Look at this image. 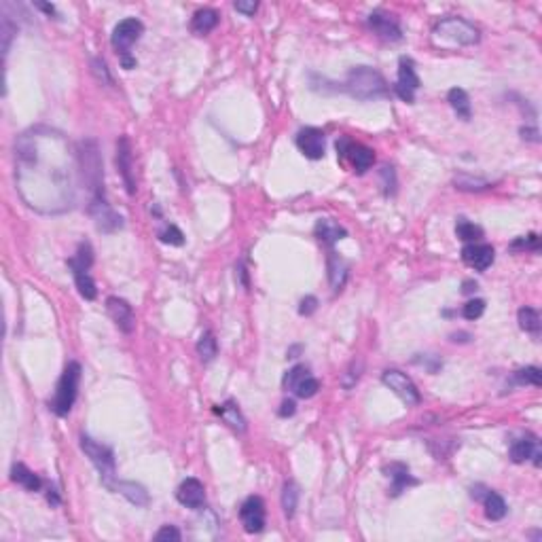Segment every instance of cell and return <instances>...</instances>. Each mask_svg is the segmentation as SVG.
Wrapping results in <instances>:
<instances>
[{
	"instance_id": "obj_1",
	"label": "cell",
	"mask_w": 542,
	"mask_h": 542,
	"mask_svg": "<svg viewBox=\"0 0 542 542\" xmlns=\"http://www.w3.org/2000/svg\"><path fill=\"white\" fill-rule=\"evenodd\" d=\"M79 157L68 140L49 127H32L15 140V185L40 214H60L75 203Z\"/></svg>"
},
{
	"instance_id": "obj_2",
	"label": "cell",
	"mask_w": 542,
	"mask_h": 542,
	"mask_svg": "<svg viewBox=\"0 0 542 542\" xmlns=\"http://www.w3.org/2000/svg\"><path fill=\"white\" fill-rule=\"evenodd\" d=\"M430 38L437 49L454 51V49L477 45L481 40V34L470 22H466L462 17H445L435 24V28L430 32Z\"/></svg>"
},
{
	"instance_id": "obj_3",
	"label": "cell",
	"mask_w": 542,
	"mask_h": 542,
	"mask_svg": "<svg viewBox=\"0 0 542 542\" xmlns=\"http://www.w3.org/2000/svg\"><path fill=\"white\" fill-rule=\"evenodd\" d=\"M343 89L356 98V100H362V102H369V100H377V98H384L388 95V83L386 79L382 77V72H377L375 68H369V66H356L348 72V79H346V85Z\"/></svg>"
},
{
	"instance_id": "obj_4",
	"label": "cell",
	"mask_w": 542,
	"mask_h": 542,
	"mask_svg": "<svg viewBox=\"0 0 542 542\" xmlns=\"http://www.w3.org/2000/svg\"><path fill=\"white\" fill-rule=\"evenodd\" d=\"M77 157H79L81 178L87 185L91 199L104 197V172H102V159L95 140H83L77 148Z\"/></svg>"
},
{
	"instance_id": "obj_5",
	"label": "cell",
	"mask_w": 542,
	"mask_h": 542,
	"mask_svg": "<svg viewBox=\"0 0 542 542\" xmlns=\"http://www.w3.org/2000/svg\"><path fill=\"white\" fill-rule=\"evenodd\" d=\"M79 384H81V364L68 362L62 377H60V382H58L56 396H53V401H51L53 413L60 415V417H66L72 411V405H75L77 394H79Z\"/></svg>"
},
{
	"instance_id": "obj_6",
	"label": "cell",
	"mask_w": 542,
	"mask_h": 542,
	"mask_svg": "<svg viewBox=\"0 0 542 542\" xmlns=\"http://www.w3.org/2000/svg\"><path fill=\"white\" fill-rule=\"evenodd\" d=\"M81 449L83 454L91 460V464L98 468L100 472V479L102 483L111 490L113 483H115V472H117V462H115V451L108 447V445H102L98 441H93L91 437L83 435L81 437Z\"/></svg>"
},
{
	"instance_id": "obj_7",
	"label": "cell",
	"mask_w": 542,
	"mask_h": 542,
	"mask_svg": "<svg viewBox=\"0 0 542 542\" xmlns=\"http://www.w3.org/2000/svg\"><path fill=\"white\" fill-rule=\"evenodd\" d=\"M337 155H339L341 159H348L350 164H352V168H354V172H358V174H364V172L371 170V166L375 164V153H373V148L354 142V140L348 138V136H341V138L337 140Z\"/></svg>"
},
{
	"instance_id": "obj_8",
	"label": "cell",
	"mask_w": 542,
	"mask_h": 542,
	"mask_svg": "<svg viewBox=\"0 0 542 542\" xmlns=\"http://www.w3.org/2000/svg\"><path fill=\"white\" fill-rule=\"evenodd\" d=\"M382 382H384L403 403H407V405H411V407H415V405L421 403V396H419L417 386L411 382V377H407L403 371H398V369H388V371H384V373H382Z\"/></svg>"
},
{
	"instance_id": "obj_9",
	"label": "cell",
	"mask_w": 542,
	"mask_h": 542,
	"mask_svg": "<svg viewBox=\"0 0 542 542\" xmlns=\"http://www.w3.org/2000/svg\"><path fill=\"white\" fill-rule=\"evenodd\" d=\"M284 388L295 392L299 398H311L318 394L320 382L309 373V369L305 364H297L284 375Z\"/></svg>"
},
{
	"instance_id": "obj_10",
	"label": "cell",
	"mask_w": 542,
	"mask_h": 542,
	"mask_svg": "<svg viewBox=\"0 0 542 542\" xmlns=\"http://www.w3.org/2000/svg\"><path fill=\"white\" fill-rule=\"evenodd\" d=\"M89 214L102 233H115L123 227V219L113 210V206L106 201V197H93L89 201Z\"/></svg>"
},
{
	"instance_id": "obj_11",
	"label": "cell",
	"mask_w": 542,
	"mask_h": 542,
	"mask_svg": "<svg viewBox=\"0 0 542 542\" xmlns=\"http://www.w3.org/2000/svg\"><path fill=\"white\" fill-rule=\"evenodd\" d=\"M142 32H144V26H142V22L136 20V17L121 20V22L115 26L113 36H111V42H113V47L117 49L119 58L130 56V47L142 36Z\"/></svg>"
},
{
	"instance_id": "obj_12",
	"label": "cell",
	"mask_w": 542,
	"mask_h": 542,
	"mask_svg": "<svg viewBox=\"0 0 542 542\" xmlns=\"http://www.w3.org/2000/svg\"><path fill=\"white\" fill-rule=\"evenodd\" d=\"M421 87V81L415 72V64L411 58H401L398 62V81L394 85V91L396 95L407 102V104H413L415 102V91Z\"/></svg>"
},
{
	"instance_id": "obj_13",
	"label": "cell",
	"mask_w": 542,
	"mask_h": 542,
	"mask_svg": "<svg viewBox=\"0 0 542 542\" xmlns=\"http://www.w3.org/2000/svg\"><path fill=\"white\" fill-rule=\"evenodd\" d=\"M117 170L123 178L127 195H136V178H134V155H132V144L127 136H121L117 140Z\"/></svg>"
},
{
	"instance_id": "obj_14",
	"label": "cell",
	"mask_w": 542,
	"mask_h": 542,
	"mask_svg": "<svg viewBox=\"0 0 542 542\" xmlns=\"http://www.w3.org/2000/svg\"><path fill=\"white\" fill-rule=\"evenodd\" d=\"M240 521L248 534H258L265 527V502L258 496H250L240 506Z\"/></svg>"
},
{
	"instance_id": "obj_15",
	"label": "cell",
	"mask_w": 542,
	"mask_h": 542,
	"mask_svg": "<svg viewBox=\"0 0 542 542\" xmlns=\"http://www.w3.org/2000/svg\"><path fill=\"white\" fill-rule=\"evenodd\" d=\"M297 146L307 159L318 161L324 157V150H327V138H324V132L318 127H303L297 134Z\"/></svg>"
},
{
	"instance_id": "obj_16",
	"label": "cell",
	"mask_w": 542,
	"mask_h": 542,
	"mask_svg": "<svg viewBox=\"0 0 542 542\" xmlns=\"http://www.w3.org/2000/svg\"><path fill=\"white\" fill-rule=\"evenodd\" d=\"M106 309L108 316L113 318V322L117 324V329L125 335H130L136 329V318H134V309L132 305L121 299V297H108L106 299Z\"/></svg>"
},
{
	"instance_id": "obj_17",
	"label": "cell",
	"mask_w": 542,
	"mask_h": 542,
	"mask_svg": "<svg viewBox=\"0 0 542 542\" xmlns=\"http://www.w3.org/2000/svg\"><path fill=\"white\" fill-rule=\"evenodd\" d=\"M176 498L183 506L187 509H193V511H199L203 504H206V487L199 479H185L178 490H176Z\"/></svg>"
},
{
	"instance_id": "obj_18",
	"label": "cell",
	"mask_w": 542,
	"mask_h": 542,
	"mask_svg": "<svg viewBox=\"0 0 542 542\" xmlns=\"http://www.w3.org/2000/svg\"><path fill=\"white\" fill-rule=\"evenodd\" d=\"M462 261L477 269V271H485L494 261H496V252L490 244H466L462 248Z\"/></svg>"
},
{
	"instance_id": "obj_19",
	"label": "cell",
	"mask_w": 542,
	"mask_h": 542,
	"mask_svg": "<svg viewBox=\"0 0 542 542\" xmlns=\"http://www.w3.org/2000/svg\"><path fill=\"white\" fill-rule=\"evenodd\" d=\"M366 24H369V28H371L377 36H382V38H386V40L396 42V40L403 38V30H401L398 22H396L392 15H388V13L375 11V13L369 15Z\"/></svg>"
},
{
	"instance_id": "obj_20",
	"label": "cell",
	"mask_w": 542,
	"mask_h": 542,
	"mask_svg": "<svg viewBox=\"0 0 542 542\" xmlns=\"http://www.w3.org/2000/svg\"><path fill=\"white\" fill-rule=\"evenodd\" d=\"M529 458H534V464L536 466H540V458H542V454H540V449H538V441H536V437H523V439H517L513 445H511V460L515 462V464H521V462H525V460H529Z\"/></svg>"
},
{
	"instance_id": "obj_21",
	"label": "cell",
	"mask_w": 542,
	"mask_h": 542,
	"mask_svg": "<svg viewBox=\"0 0 542 542\" xmlns=\"http://www.w3.org/2000/svg\"><path fill=\"white\" fill-rule=\"evenodd\" d=\"M313 233H316L318 242H322L324 246H329V248H333L339 240H343L348 235V231L339 223H335L333 219H320L316 223Z\"/></svg>"
},
{
	"instance_id": "obj_22",
	"label": "cell",
	"mask_w": 542,
	"mask_h": 542,
	"mask_svg": "<svg viewBox=\"0 0 542 542\" xmlns=\"http://www.w3.org/2000/svg\"><path fill=\"white\" fill-rule=\"evenodd\" d=\"M327 267H329V282L333 286L335 293H339L346 282H348V276H350V265L337 254V252H329V261H327Z\"/></svg>"
},
{
	"instance_id": "obj_23",
	"label": "cell",
	"mask_w": 542,
	"mask_h": 542,
	"mask_svg": "<svg viewBox=\"0 0 542 542\" xmlns=\"http://www.w3.org/2000/svg\"><path fill=\"white\" fill-rule=\"evenodd\" d=\"M386 472H388L386 477L392 481V485H390V496H401L405 487L417 485V479H413L411 472H409V468H407L405 464H401V462L390 464V466L386 468Z\"/></svg>"
},
{
	"instance_id": "obj_24",
	"label": "cell",
	"mask_w": 542,
	"mask_h": 542,
	"mask_svg": "<svg viewBox=\"0 0 542 542\" xmlns=\"http://www.w3.org/2000/svg\"><path fill=\"white\" fill-rule=\"evenodd\" d=\"M111 490L119 492L121 496H125L136 506H148V502H150L148 492L144 490L140 483H134V481H115Z\"/></svg>"
},
{
	"instance_id": "obj_25",
	"label": "cell",
	"mask_w": 542,
	"mask_h": 542,
	"mask_svg": "<svg viewBox=\"0 0 542 542\" xmlns=\"http://www.w3.org/2000/svg\"><path fill=\"white\" fill-rule=\"evenodd\" d=\"M219 20H221L219 11H214V9H199V11H195V15H193V20H191V30H193V34L203 36V34L212 32L216 26H219Z\"/></svg>"
},
{
	"instance_id": "obj_26",
	"label": "cell",
	"mask_w": 542,
	"mask_h": 542,
	"mask_svg": "<svg viewBox=\"0 0 542 542\" xmlns=\"http://www.w3.org/2000/svg\"><path fill=\"white\" fill-rule=\"evenodd\" d=\"M214 413L221 415V419L227 426H231L235 432H246V419H244L242 411L238 409V405L233 401H227V403H223L219 407H214Z\"/></svg>"
},
{
	"instance_id": "obj_27",
	"label": "cell",
	"mask_w": 542,
	"mask_h": 542,
	"mask_svg": "<svg viewBox=\"0 0 542 542\" xmlns=\"http://www.w3.org/2000/svg\"><path fill=\"white\" fill-rule=\"evenodd\" d=\"M11 479H13L15 483H20L24 490H28V492H38L40 487H42L40 477L34 474L26 464H13V468H11Z\"/></svg>"
},
{
	"instance_id": "obj_28",
	"label": "cell",
	"mask_w": 542,
	"mask_h": 542,
	"mask_svg": "<svg viewBox=\"0 0 542 542\" xmlns=\"http://www.w3.org/2000/svg\"><path fill=\"white\" fill-rule=\"evenodd\" d=\"M483 506H485V515H487V519H492V521H500V519H504V517H506V511H509L504 498H502L500 494L492 492V490H487V492H485V496H483Z\"/></svg>"
},
{
	"instance_id": "obj_29",
	"label": "cell",
	"mask_w": 542,
	"mask_h": 542,
	"mask_svg": "<svg viewBox=\"0 0 542 542\" xmlns=\"http://www.w3.org/2000/svg\"><path fill=\"white\" fill-rule=\"evenodd\" d=\"M447 102H449V106L454 108V111H456V115H458L460 119L468 121V119L472 117L470 100H468V93H466L464 89H460V87H454V89H449V93H447Z\"/></svg>"
},
{
	"instance_id": "obj_30",
	"label": "cell",
	"mask_w": 542,
	"mask_h": 542,
	"mask_svg": "<svg viewBox=\"0 0 542 542\" xmlns=\"http://www.w3.org/2000/svg\"><path fill=\"white\" fill-rule=\"evenodd\" d=\"M72 276H75V284L79 288V295L87 301H93L98 297V288H95V282L89 276V269H72Z\"/></svg>"
},
{
	"instance_id": "obj_31",
	"label": "cell",
	"mask_w": 542,
	"mask_h": 542,
	"mask_svg": "<svg viewBox=\"0 0 542 542\" xmlns=\"http://www.w3.org/2000/svg\"><path fill=\"white\" fill-rule=\"evenodd\" d=\"M517 320H519V327H521L525 333H532V335H538V333H540L542 322H540L538 309H534V307H521V309L517 311Z\"/></svg>"
},
{
	"instance_id": "obj_32",
	"label": "cell",
	"mask_w": 542,
	"mask_h": 542,
	"mask_svg": "<svg viewBox=\"0 0 542 542\" xmlns=\"http://www.w3.org/2000/svg\"><path fill=\"white\" fill-rule=\"evenodd\" d=\"M297 506H299V485L295 481H286L284 483V490H282V509H284V515L288 519L295 517L297 513Z\"/></svg>"
},
{
	"instance_id": "obj_33",
	"label": "cell",
	"mask_w": 542,
	"mask_h": 542,
	"mask_svg": "<svg viewBox=\"0 0 542 542\" xmlns=\"http://www.w3.org/2000/svg\"><path fill=\"white\" fill-rule=\"evenodd\" d=\"M197 354L203 362H212L216 358V354H219V343H216L214 335L210 331H206L199 341H197Z\"/></svg>"
},
{
	"instance_id": "obj_34",
	"label": "cell",
	"mask_w": 542,
	"mask_h": 542,
	"mask_svg": "<svg viewBox=\"0 0 542 542\" xmlns=\"http://www.w3.org/2000/svg\"><path fill=\"white\" fill-rule=\"evenodd\" d=\"M456 235L462 240V242H468V244H474L483 238V229L477 227L474 223H468L466 219H460L458 225H456Z\"/></svg>"
},
{
	"instance_id": "obj_35",
	"label": "cell",
	"mask_w": 542,
	"mask_h": 542,
	"mask_svg": "<svg viewBox=\"0 0 542 542\" xmlns=\"http://www.w3.org/2000/svg\"><path fill=\"white\" fill-rule=\"evenodd\" d=\"M0 34H3V53L7 56L9 47H11V40H13V36L17 34V24L11 22V17L7 15L5 9H3V26H0Z\"/></svg>"
},
{
	"instance_id": "obj_36",
	"label": "cell",
	"mask_w": 542,
	"mask_h": 542,
	"mask_svg": "<svg viewBox=\"0 0 542 542\" xmlns=\"http://www.w3.org/2000/svg\"><path fill=\"white\" fill-rule=\"evenodd\" d=\"M157 238H159V242L170 244V246H183L185 244V235H183V231L176 225H166L164 229L157 233Z\"/></svg>"
},
{
	"instance_id": "obj_37",
	"label": "cell",
	"mask_w": 542,
	"mask_h": 542,
	"mask_svg": "<svg viewBox=\"0 0 542 542\" xmlns=\"http://www.w3.org/2000/svg\"><path fill=\"white\" fill-rule=\"evenodd\" d=\"M515 377H517V382L519 384H532V386H540L542 384V371L538 369V366H525V369H519L517 373H515Z\"/></svg>"
},
{
	"instance_id": "obj_38",
	"label": "cell",
	"mask_w": 542,
	"mask_h": 542,
	"mask_svg": "<svg viewBox=\"0 0 542 542\" xmlns=\"http://www.w3.org/2000/svg\"><path fill=\"white\" fill-rule=\"evenodd\" d=\"M456 187L460 191H485V189H490V183L483 178H472V176H458Z\"/></svg>"
},
{
	"instance_id": "obj_39",
	"label": "cell",
	"mask_w": 542,
	"mask_h": 542,
	"mask_svg": "<svg viewBox=\"0 0 542 542\" xmlns=\"http://www.w3.org/2000/svg\"><path fill=\"white\" fill-rule=\"evenodd\" d=\"M360 373H362V360L358 358V360L352 362V366L346 371V375H343V379H341V384H343L346 390H352V388L356 386V382L360 379Z\"/></svg>"
},
{
	"instance_id": "obj_40",
	"label": "cell",
	"mask_w": 542,
	"mask_h": 542,
	"mask_svg": "<svg viewBox=\"0 0 542 542\" xmlns=\"http://www.w3.org/2000/svg\"><path fill=\"white\" fill-rule=\"evenodd\" d=\"M485 311V301L483 299H470L464 307H462V316L466 320H479Z\"/></svg>"
},
{
	"instance_id": "obj_41",
	"label": "cell",
	"mask_w": 542,
	"mask_h": 542,
	"mask_svg": "<svg viewBox=\"0 0 542 542\" xmlns=\"http://www.w3.org/2000/svg\"><path fill=\"white\" fill-rule=\"evenodd\" d=\"M183 538V534H180V529L178 527H174V525H164L161 527L157 534H155V540L157 542H178Z\"/></svg>"
},
{
	"instance_id": "obj_42",
	"label": "cell",
	"mask_w": 542,
	"mask_h": 542,
	"mask_svg": "<svg viewBox=\"0 0 542 542\" xmlns=\"http://www.w3.org/2000/svg\"><path fill=\"white\" fill-rule=\"evenodd\" d=\"M91 70H93V75L98 77V81H104V83H108V85H113V77H111V72H108V66H106L104 60L93 58V60H91Z\"/></svg>"
},
{
	"instance_id": "obj_43",
	"label": "cell",
	"mask_w": 542,
	"mask_h": 542,
	"mask_svg": "<svg viewBox=\"0 0 542 542\" xmlns=\"http://www.w3.org/2000/svg\"><path fill=\"white\" fill-rule=\"evenodd\" d=\"M513 250H534V252H538V248H540V240H538V235L536 233H529L527 238H519V240H515L513 242V246H511Z\"/></svg>"
},
{
	"instance_id": "obj_44",
	"label": "cell",
	"mask_w": 542,
	"mask_h": 542,
	"mask_svg": "<svg viewBox=\"0 0 542 542\" xmlns=\"http://www.w3.org/2000/svg\"><path fill=\"white\" fill-rule=\"evenodd\" d=\"M318 309V299L316 297H305L303 301H301V305H299V313L301 316H311L313 311Z\"/></svg>"
},
{
	"instance_id": "obj_45",
	"label": "cell",
	"mask_w": 542,
	"mask_h": 542,
	"mask_svg": "<svg viewBox=\"0 0 542 542\" xmlns=\"http://www.w3.org/2000/svg\"><path fill=\"white\" fill-rule=\"evenodd\" d=\"M256 9H258V5L254 3H244V0H240V3H235V11H240V13H244L246 17H252L254 13H256Z\"/></svg>"
},
{
	"instance_id": "obj_46",
	"label": "cell",
	"mask_w": 542,
	"mask_h": 542,
	"mask_svg": "<svg viewBox=\"0 0 542 542\" xmlns=\"http://www.w3.org/2000/svg\"><path fill=\"white\" fill-rule=\"evenodd\" d=\"M521 138H523V140H529V142H540L536 127H521Z\"/></svg>"
},
{
	"instance_id": "obj_47",
	"label": "cell",
	"mask_w": 542,
	"mask_h": 542,
	"mask_svg": "<svg viewBox=\"0 0 542 542\" xmlns=\"http://www.w3.org/2000/svg\"><path fill=\"white\" fill-rule=\"evenodd\" d=\"M295 411H297L295 401H284L282 409H280V417H291V415H295Z\"/></svg>"
},
{
	"instance_id": "obj_48",
	"label": "cell",
	"mask_w": 542,
	"mask_h": 542,
	"mask_svg": "<svg viewBox=\"0 0 542 542\" xmlns=\"http://www.w3.org/2000/svg\"><path fill=\"white\" fill-rule=\"evenodd\" d=\"M36 7H38V9H42V11H45V13H49V15H56V7H53V5L36 3Z\"/></svg>"
},
{
	"instance_id": "obj_49",
	"label": "cell",
	"mask_w": 542,
	"mask_h": 542,
	"mask_svg": "<svg viewBox=\"0 0 542 542\" xmlns=\"http://www.w3.org/2000/svg\"><path fill=\"white\" fill-rule=\"evenodd\" d=\"M474 291H477V282H470V280L464 282V293H466V295H470V293H474Z\"/></svg>"
},
{
	"instance_id": "obj_50",
	"label": "cell",
	"mask_w": 542,
	"mask_h": 542,
	"mask_svg": "<svg viewBox=\"0 0 542 542\" xmlns=\"http://www.w3.org/2000/svg\"><path fill=\"white\" fill-rule=\"evenodd\" d=\"M47 498H49V502H51V504H60V498H58L56 490H49V496H47Z\"/></svg>"
}]
</instances>
